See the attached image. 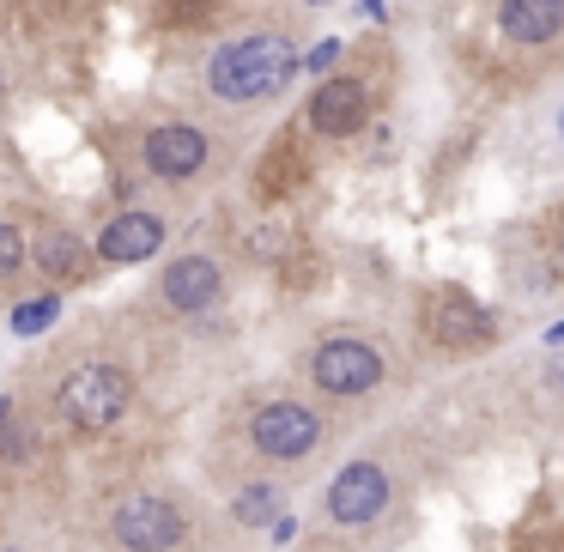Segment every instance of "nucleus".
Wrapping results in <instances>:
<instances>
[{
	"instance_id": "f257e3e1",
	"label": "nucleus",
	"mask_w": 564,
	"mask_h": 552,
	"mask_svg": "<svg viewBox=\"0 0 564 552\" xmlns=\"http://www.w3.org/2000/svg\"><path fill=\"white\" fill-rule=\"evenodd\" d=\"M431 31L467 104L522 110L564 86V0H443Z\"/></svg>"
},
{
	"instance_id": "f03ea898",
	"label": "nucleus",
	"mask_w": 564,
	"mask_h": 552,
	"mask_svg": "<svg viewBox=\"0 0 564 552\" xmlns=\"http://www.w3.org/2000/svg\"><path fill=\"white\" fill-rule=\"evenodd\" d=\"M164 98L195 116L256 134L261 122L292 104L304 86V19H261V25L225 31L195 50L164 55Z\"/></svg>"
},
{
	"instance_id": "7ed1b4c3",
	"label": "nucleus",
	"mask_w": 564,
	"mask_h": 552,
	"mask_svg": "<svg viewBox=\"0 0 564 552\" xmlns=\"http://www.w3.org/2000/svg\"><path fill=\"white\" fill-rule=\"evenodd\" d=\"M243 152L249 134L183 110L171 98L110 122V159L128 171V183L159 188V195H207L243 164Z\"/></svg>"
},
{
	"instance_id": "20e7f679",
	"label": "nucleus",
	"mask_w": 564,
	"mask_h": 552,
	"mask_svg": "<svg viewBox=\"0 0 564 552\" xmlns=\"http://www.w3.org/2000/svg\"><path fill=\"white\" fill-rule=\"evenodd\" d=\"M389 91H394V43H389V37L352 43V50H346V62L334 67V74H322L316 86L304 91L292 128H297V134H304L316 152L358 147V140L377 128Z\"/></svg>"
},
{
	"instance_id": "39448f33",
	"label": "nucleus",
	"mask_w": 564,
	"mask_h": 552,
	"mask_svg": "<svg viewBox=\"0 0 564 552\" xmlns=\"http://www.w3.org/2000/svg\"><path fill=\"white\" fill-rule=\"evenodd\" d=\"M304 13H310L304 0H140V31L164 62L176 50L225 37V31L261 25V19H304Z\"/></svg>"
},
{
	"instance_id": "423d86ee",
	"label": "nucleus",
	"mask_w": 564,
	"mask_h": 552,
	"mask_svg": "<svg viewBox=\"0 0 564 552\" xmlns=\"http://www.w3.org/2000/svg\"><path fill=\"white\" fill-rule=\"evenodd\" d=\"M243 443L268 467H304L328 443V419L310 401H297V394H273V401H256V413L243 425Z\"/></svg>"
},
{
	"instance_id": "0eeeda50",
	"label": "nucleus",
	"mask_w": 564,
	"mask_h": 552,
	"mask_svg": "<svg viewBox=\"0 0 564 552\" xmlns=\"http://www.w3.org/2000/svg\"><path fill=\"white\" fill-rule=\"evenodd\" d=\"M128 407H134V377L110 358H86L55 382V419L79 437H104Z\"/></svg>"
},
{
	"instance_id": "6e6552de",
	"label": "nucleus",
	"mask_w": 564,
	"mask_h": 552,
	"mask_svg": "<svg viewBox=\"0 0 564 552\" xmlns=\"http://www.w3.org/2000/svg\"><path fill=\"white\" fill-rule=\"evenodd\" d=\"M310 382H316V394H328V401H365V394H377L382 382H389V353H382V340H370V334L334 328L310 346Z\"/></svg>"
},
{
	"instance_id": "1a4fd4ad",
	"label": "nucleus",
	"mask_w": 564,
	"mask_h": 552,
	"mask_svg": "<svg viewBox=\"0 0 564 552\" xmlns=\"http://www.w3.org/2000/svg\"><path fill=\"white\" fill-rule=\"evenodd\" d=\"M419 334H425L437 353H491L498 346V316H491L479 297H467L462 285H431L425 297H419Z\"/></svg>"
},
{
	"instance_id": "9d476101",
	"label": "nucleus",
	"mask_w": 564,
	"mask_h": 552,
	"mask_svg": "<svg viewBox=\"0 0 564 552\" xmlns=\"http://www.w3.org/2000/svg\"><path fill=\"white\" fill-rule=\"evenodd\" d=\"M225 261L213 256V249H183V256H171L159 268V280H152V304L164 310V316H213V310L225 304Z\"/></svg>"
},
{
	"instance_id": "9b49d317",
	"label": "nucleus",
	"mask_w": 564,
	"mask_h": 552,
	"mask_svg": "<svg viewBox=\"0 0 564 552\" xmlns=\"http://www.w3.org/2000/svg\"><path fill=\"white\" fill-rule=\"evenodd\" d=\"M110 540L122 552H176L188 540V516L171 491H128L110 510Z\"/></svg>"
},
{
	"instance_id": "f8f14e48",
	"label": "nucleus",
	"mask_w": 564,
	"mask_h": 552,
	"mask_svg": "<svg viewBox=\"0 0 564 552\" xmlns=\"http://www.w3.org/2000/svg\"><path fill=\"white\" fill-rule=\"evenodd\" d=\"M389 498H394L389 467H382L377 455H358V462H346L340 474L328 479V498H322V510H328L334 528H370L382 510H389Z\"/></svg>"
},
{
	"instance_id": "ddd939ff",
	"label": "nucleus",
	"mask_w": 564,
	"mask_h": 552,
	"mask_svg": "<svg viewBox=\"0 0 564 552\" xmlns=\"http://www.w3.org/2000/svg\"><path fill=\"white\" fill-rule=\"evenodd\" d=\"M164 243H171V219L159 207H116L104 219V231L91 237V256H98V273L104 268H140Z\"/></svg>"
},
{
	"instance_id": "4468645a",
	"label": "nucleus",
	"mask_w": 564,
	"mask_h": 552,
	"mask_svg": "<svg viewBox=\"0 0 564 552\" xmlns=\"http://www.w3.org/2000/svg\"><path fill=\"white\" fill-rule=\"evenodd\" d=\"M25 256H31V268L43 273V285H79V280H91L98 273V256H91V237H79L67 219H43L37 231L25 237Z\"/></svg>"
},
{
	"instance_id": "2eb2a0df",
	"label": "nucleus",
	"mask_w": 564,
	"mask_h": 552,
	"mask_svg": "<svg viewBox=\"0 0 564 552\" xmlns=\"http://www.w3.org/2000/svg\"><path fill=\"white\" fill-rule=\"evenodd\" d=\"M55 322H62V292H55V285H43V292L19 297V304H13V316H7V328H13L19 340H31V334L55 328Z\"/></svg>"
},
{
	"instance_id": "dca6fc26",
	"label": "nucleus",
	"mask_w": 564,
	"mask_h": 552,
	"mask_svg": "<svg viewBox=\"0 0 564 552\" xmlns=\"http://www.w3.org/2000/svg\"><path fill=\"white\" fill-rule=\"evenodd\" d=\"M280 504H285V491L273 486V479H256V486H243V491L231 498V516H237L243 528H268L273 516H280Z\"/></svg>"
},
{
	"instance_id": "f3484780",
	"label": "nucleus",
	"mask_w": 564,
	"mask_h": 552,
	"mask_svg": "<svg viewBox=\"0 0 564 552\" xmlns=\"http://www.w3.org/2000/svg\"><path fill=\"white\" fill-rule=\"evenodd\" d=\"M25 268H31V256H25V231H19L13 213H0V285H13Z\"/></svg>"
},
{
	"instance_id": "a211bd4d",
	"label": "nucleus",
	"mask_w": 564,
	"mask_h": 552,
	"mask_svg": "<svg viewBox=\"0 0 564 552\" xmlns=\"http://www.w3.org/2000/svg\"><path fill=\"white\" fill-rule=\"evenodd\" d=\"M346 50H352V43H346V37H322V43H304V79H322V74H334V67L346 62Z\"/></svg>"
},
{
	"instance_id": "6ab92c4d",
	"label": "nucleus",
	"mask_w": 564,
	"mask_h": 552,
	"mask_svg": "<svg viewBox=\"0 0 564 552\" xmlns=\"http://www.w3.org/2000/svg\"><path fill=\"white\" fill-rule=\"evenodd\" d=\"M540 261H546V273L564 285V207L552 213V219H546V231H540Z\"/></svg>"
},
{
	"instance_id": "aec40b11",
	"label": "nucleus",
	"mask_w": 564,
	"mask_h": 552,
	"mask_svg": "<svg viewBox=\"0 0 564 552\" xmlns=\"http://www.w3.org/2000/svg\"><path fill=\"white\" fill-rule=\"evenodd\" d=\"M540 104H546V116H540V134H546V147L564 159V86H552Z\"/></svg>"
},
{
	"instance_id": "412c9836",
	"label": "nucleus",
	"mask_w": 564,
	"mask_h": 552,
	"mask_svg": "<svg viewBox=\"0 0 564 552\" xmlns=\"http://www.w3.org/2000/svg\"><path fill=\"white\" fill-rule=\"evenodd\" d=\"M19 91H25V74H19L13 50L0 43V122H7V110H13V104H19Z\"/></svg>"
},
{
	"instance_id": "4be33fe9",
	"label": "nucleus",
	"mask_w": 564,
	"mask_h": 552,
	"mask_svg": "<svg viewBox=\"0 0 564 552\" xmlns=\"http://www.w3.org/2000/svg\"><path fill=\"white\" fill-rule=\"evenodd\" d=\"M268 534H273V546H292V540H297V522H292V516H273V522H268Z\"/></svg>"
},
{
	"instance_id": "5701e85b",
	"label": "nucleus",
	"mask_w": 564,
	"mask_h": 552,
	"mask_svg": "<svg viewBox=\"0 0 564 552\" xmlns=\"http://www.w3.org/2000/svg\"><path fill=\"white\" fill-rule=\"evenodd\" d=\"M365 19L370 25H389V7H382V0H365Z\"/></svg>"
},
{
	"instance_id": "b1692460",
	"label": "nucleus",
	"mask_w": 564,
	"mask_h": 552,
	"mask_svg": "<svg viewBox=\"0 0 564 552\" xmlns=\"http://www.w3.org/2000/svg\"><path fill=\"white\" fill-rule=\"evenodd\" d=\"M546 346H564V322H552V328H546Z\"/></svg>"
},
{
	"instance_id": "393cba45",
	"label": "nucleus",
	"mask_w": 564,
	"mask_h": 552,
	"mask_svg": "<svg viewBox=\"0 0 564 552\" xmlns=\"http://www.w3.org/2000/svg\"><path fill=\"white\" fill-rule=\"evenodd\" d=\"M0 552H25V546H0Z\"/></svg>"
}]
</instances>
